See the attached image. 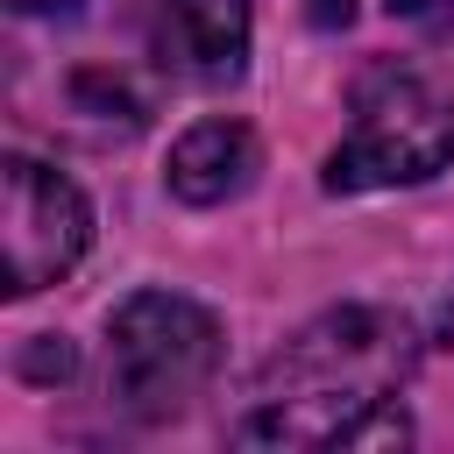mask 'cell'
<instances>
[{
	"instance_id": "obj_1",
	"label": "cell",
	"mask_w": 454,
	"mask_h": 454,
	"mask_svg": "<svg viewBox=\"0 0 454 454\" xmlns=\"http://www.w3.org/2000/svg\"><path fill=\"white\" fill-rule=\"evenodd\" d=\"M419 340L390 305H333L298 326L248 383L234 419L241 447H404L411 426L397 390L411 383Z\"/></svg>"
},
{
	"instance_id": "obj_2",
	"label": "cell",
	"mask_w": 454,
	"mask_h": 454,
	"mask_svg": "<svg viewBox=\"0 0 454 454\" xmlns=\"http://www.w3.org/2000/svg\"><path fill=\"white\" fill-rule=\"evenodd\" d=\"M454 163V92L404 57H376L348 92V135L326 156V192L426 184Z\"/></svg>"
},
{
	"instance_id": "obj_3",
	"label": "cell",
	"mask_w": 454,
	"mask_h": 454,
	"mask_svg": "<svg viewBox=\"0 0 454 454\" xmlns=\"http://www.w3.org/2000/svg\"><path fill=\"white\" fill-rule=\"evenodd\" d=\"M220 369V319L177 291H135L106 319V390L128 419L163 426L206 397Z\"/></svg>"
},
{
	"instance_id": "obj_4",
	"label": "cell",
	"mask_w": 454,
	"mask_h": 454,
	"mask_svg": "<svg viewBox=\"0 0 454 454\" xmlns=\"http://www.w3.org/2000/svg\"><path fill=\"white\" fill-rule=\"evenodd\" d=\"M85 241H92V206H85V192H78L64 170H50V163H35V156L14 149V156L0 163V248H7V291L28 298V291L57 284V277L85 255Z\"/></svg>"
},
{
	"instance_id": "obj_5",
	"label": "cell",
	"mask_w": 454,
	"mask_h": 454,
	"mask_svg": "<svg viewBox=\"0 0 454 454\" xmlns=\"http://www.w3.org/2000/svg\"><path fill=\"white\" fill-rule=\"evenodd\" d=\"M156 57L192 85L248 71V0H156Z\"/></svg>"
},
{
	"instance_id": "obj_6",
	"label": "cell",
	"mask_w": 454,
	"mask_h": 454,
	"mask_svg": "<svg viewBox=\"0 0 454 454\" xmlns=\"http://www.w3.org/2000/svg\"><path fill=\"white\" fill-rule=\"evenodd\" d=\"M255 170H262V149H255L248 121L213 114V121H192V128L170 142L163 184H170L184 206H227V199H241V192L255 184Z\"/></svg>"
},
{
	"instance_id": "obj_7",
	"label": "cell",
	"mask_w": 454,
	"mask_h": 454,
	"mask_svg": "<svg viewBox=\"0 0 454 454\" xmlns=\"http://www.w3.org/2000/svg\"><path fill=\"white\" fill-rule=\"evenodd\" d=\"M397 14H411V21H447L454 14V0H390Z\"/></svg>"
},
{
	"instance_id": "obj_8",
	"label": "cell",
	"mask_w": 454,
	"mask_h": 454,
	"mask_svg": "<svg viewBox=\"0 0 454 454\" xmlns=\"http://www.w3.org/2000/svg\"><path fill=\"white\" fill-rule=\"evenodd\" d=\"M348 14H355V7H348V0H312V21H319V28H340V21H348Z\"/></svg>"
},
{
	"instance_id": "obj_9",
	"label": "cell",
	"mask_w": 454,
	"mask_h": 454,
	"mask_svg": "<svg viewBox=\"0 0 454 454\" xmlns=\"http://www.w3.org/2000/svg\"><path fill=\"white\" fill-rule=\"evenodd\" d=\"M14 14H43V7H71V0H7Z\"/></svg>"
}]
</instances>
